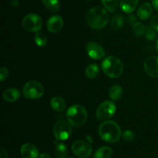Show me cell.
I'll list each match as a JSON object with an SVG mask.
<instances>
[{
  "instance_id": "29",
  "label": "cell",
  "mask_w": 158,
  "mask_h": 158,
  "mask_svg": "<svg viewBox=\"0 0 158 158\" xmlns=\"http://www.w3.org/2000/svg\"><path fill=\"white\" fill-rule=\"evenodd\" d=\"M8 76H9V70L5 67H2L0 68V81H3L7 78Z\"/></svg>"
},
{
  "instance_id": "27",
  "label": "cell",
  "mask_w": 158,
  "mask_h": 158,
  "mask_svg": "<svg viewBox=\"0 0 158 158\" xmlns=\"http://www.w3.org/2000/svg\"><path fill=\"white\" fill-rule=\"evenodd\" d=\"M133 31L136 37H141L145 32V26L140 22H137L133 26Z\"/></svg>"
},
{
  "instance_id": "17",
  "label": "cell",
  "mask_w": 158,
  "mask_h": 158,
  "mask_svg": "<svg viewBox=\"0 0 158 158\" xmlns=\"http://www.w3.org/2000/svg\"><path fill=\"white\" fill-rule=\"evenodd\" d=\"M50 105L52 109L56 112H63L66 108V102L60 96L52 97L50 100Z\"/></svg>"
},
{
  "instance_id": "16",
  "label": "cell",
  "mask_w": 158,
  "mask_h": 158,
  "mask_svg": "<svg viewBox=\"0 0 158 158\" xmlns=\"http://www.w3.org/2000/svg\"><path fill=\"white\" fill-rule=\"evenodd\" d=\"M3 99L9 102H13L18 100L20 98V91L17 88H7L3 92Z\"/></svg>"
},
{
  "instance_id": "11",
  "label": "cell",
  "mask_w": 158,
  "mask_h": 158,
  "mask_svg": "<svg viewBox=\"0 0 158 158\" xmlns=\"http://www.w3.org/2000/svg\"><path fill=\"white\" fill-rule=\"evenodd\" d=\"M144 70L147 74L152 77H158V57L151 56L144 61Z\"/></svg>"
},
{
  "instance_id": "26",
  "label": "cell",
  "mask_w": 158,
  "mask_h": 158,
  "mask_svg": "<svg viewBox=\"0 0 158 158\" xmlns=\"http://www.w3.org/2000/svg\"><path fill=\"white\" fill-rule=\"evenodd\" d=\"M157 31L151 25H147L145 26V37L147 40H154L157 36Z\"/></svg>"
},
{
  "instance_id": "7",
  "label": "cell",
  "mask_w": 158,
  "mask_h": 158,
  "mask_svg": "<svg viewBox=\"0 0 158 158\" xmlns=\"http://www.w3.org/2000/svg\"><path fill=\"white\" fill-rule=\"evenodd\" d=\"M22 24L26 30L31 33H37L43 26V20L37 14L29 13L23 18Z\"/></svg>"
},
{
  "instance_id": "20",
  "label": "cell",
  "mask_w": 158,
  "mask_h": 158,
  "mask_svg": "<svg viewBox=\"0 0 158 158\" xmlns=\"http://www.w3.org/2000/svg\"><path fill=\"white\" fill-rule=\"evenodd\" d=\"M123 88L119 85H113L109 90V96L113 101L119 100L123 95Z\"/></svg>"
},
{
  "instance_id": "8",
  "label": "cell",
  "mask_w": 158,
  "mask_h": 158,
  "mask_svg": "<svg viewBox=\"0 0 158 158\" xmlns=\"http://www.w3.org/2000/svg\"><path fill=\"white\" fill-rule=\"evenodd\" d=\"M72 131V125L66 121H59L53 126V134L57 140H66L71 136Z\"/></svg>"
},
{
  "instance_id": "36",
  "label": "cell",
  "mask_w": 158,
  "mask_h": 158,
  "mask_svg": "<svg viewBox=\"0 0 158 158\" xmlns=\"http://www.w3.org/2000/svg\"><path fill=\"white\" fill-rule=\"evenodd\" d=\"M155 48H156V50H157V54H158V39L157 40V42H156V46H155Z\"/></svg>"
},
{
  "instance_id": "28",
  "label": "cell",
  "mask_w": 158,
  "mask_h": 158,
  "mask_svg": "<svg viewBox=\"0 0 158 158\" xmlns=\"http://www.w3.org/2000/svg\"><path fill=\"white\" fill-rule=\"evenodd\" d=\"M134 138H135V134L131 130H126L123 133V139L126 142H131V141L134 140Z\"/></svg>"
},
{
  "instance_id": "38",
  "label": "cell",
  "mask_w": 158,
  "mask_h": 158,
  "mask_svg": "<svg viewBox=\"0 0 158 158\" xmlns=\"http://www.w3.org/2000/svg\"><path fill=\"white\" fill-rule=\"evenodd\" d=\"M69 158H74V157H69Z\"/></svg>"
},
{
  "instance_id": "30",
  "label": "cell",
  "mask_w": 158,
  "mask_h": 158,
  "mask_svg": "<svg viewBox=\"0 0 158 158\" xmlns=\"http://www.w3.org/2000/svg\"><path fill=\"white\" fill-rule=\"evenodd\" d=\"M151 25L158 32V15L151 17Z\"/></svg>"
},
{
  "instance_id": "12",
  "label": "cell",
  "mask_w": 158,
  "mask_h": 158,
  "mask_svg": "<svg viewBox=\"0 0 158 158\" xmlns=\"http://www.w3.org/2000/svg\"><path fill=\"white\" fill-rule=\"evenodd\" d=\"M20 153L23 158H39V150L34 144L26 143L21 147Z\"/></svg>"
},
{
  "instance_id": "3",
  "label": "cell",
  "mask_w": 158,
  "mask_h": 158,
  "mask_svg": "<svg viewBox=\"0 0 158 158\" xmlns=\"http://www.w3.org/2000/svg\"><path fill=\"white\" fill-rule=\"evenodd\" d=\"M101 68L104 74L111 78L120 77L123 71V64L121 60L115 56H108L102 61Z\"/></svg>"
},
{
  "instance_id": "31",
  "label": "cell",
  "mask_w": 158,
  "mask_h": 158,
  "mask_svg": "<svg viewBox=\"0 0 158 158\" xmlns=\"http://www.w3.org/2000/svg\"><path fill=\"white\" fill-rule=\"evenodd\" d=\"M127 21L130 25L134 26V25L137 23V22H136L137 21V17H136V15H134V14H131V15L127 17Z\"/></svg>"
},
{
  "instance_id": "5",
  "label": "cell",
  "mask_w": 158,
  "mask_h": 158,
  "mask_svg": "<svg viewBox=\"0 0 158 158\" xmlns=\"http://www.w3.org/2000/svg\"><path fill=\"white\" fill-rule=\"evenodd\" d=\"M44 87L36 81L26 82L23 88V93L28 99H39L44 94Z\"/></svg>"
},
{
  "instance_id": "9",
  "label": "cell",
  "mask_w": 158,
  "mask_h": 158,
  "mask_svg": "<svg viewBox=\"0 0 158 158\" xmlns=\"http://www.w3.org/2000/svg\"><path fill=\"white\" fill-rule=\"evenodd\" d=\"M92 147L87 142L77 140L72 144V151L80 158H88L92 153Z\"/></svg>"
},
{
  "instance_id": "34",
  "label": "cell",
  "mask_w": 158,
  "mask_h": 158,
  "mask_svg": "<svg viewBox=\"0 0 158 158\" xmlns=\"http://www.w3.org/2000/svg\"><path fill=\"white\" fill-rule=\"evenodd\" d=\"M152 5L154 9L158 11V0H152Z\"/></svg>"
},
{
  "instance_id": "10",
  "label": "cell",
  "mask_w": 158,
  "mask_h": 158,
  "mask_svg": "<svg viewBox=\"0 0 158 158\" xmlns=\"http://www.w3.org/2000/svg\"><path fill=\"white\" fill-rule=\"evenodd\" d=\"M86 52L89 57L94 60H100L105 55V50L103 46L97 42L91 41L86 44Z\"/></svg>"
},
{
  "instance_id": "37",
  "label": "cell",
  "mask_w": 158,
  "mask_h": 158,
  "mask_svg": "<svg viewBox=\"0 0 158 158\" xmlns=\"http://www.w3.org/2000/svg\"><path fill=\"white\" fill-rule=\"evenodd\" d=\"M87 1H92V0H87Z\"/></svg>"
},
{
  "instance_id": "25",
  "label": "cell",
  "mask_w": 158,
  "mask_h": 158,
  "mask_svg": "<svg viewBox=\"0 0 158 158\" xmlns=\"http://www.w3.org/2000/svg\"><path fill=\"white\" fill-rule=\"evenodd\" d=\"M34 40L37 46L42 47V46H44L47 43V37L43 33L37 32L34 36Z\"/></svg>"
},
{
  "instance_id": "32",
  "label": "cell",
  "mask_w": 158,
  "mask_h": 158,
  "mask_svg": "<svg viewBox=\"0 0 158 158\" xmlns=\"http://www.w3.org/2000/svg\"><path fill=\"white\" fill-rule=\"evenodd\" d=\"M0 158H9L7 152H6V150L5 149H0Z\"/></svg>"
},
{
  "instance_id": "15",
  "label": "cell",
  "mask_w": 158,
  "mask_h": 158,
  "mask_svg": "<svg viewBox=\"0 0 158 158\" xmlns=\"http://www.w3.org/2000/svg\"><path fill=\"white\" fill-rule=\"evenodd\" d=\"M139 0H121L120 6L125 13H132L137 7Z\"/></svg>"
},
{
  "instance_id": "1",
  "label": "cell",
  "mask_w": 158,
  "mask_h": 158,
  "mask_svg": "<svg viewBox=\"0 0 158 158\" xmlns=\"http://www.w3.org/2000/svg\"><path fill=\"white\" fill-rule=\"evenodd\" d=\"M100 138L107 143H116L121 137V129L118 124L113 120L102 122L98 129Z\"/></svg>"
},
{
  "instance_id": "14",
  "label": "cell",
  "mask_w": 158,
  "mask_h": 158,
  "mask_svg": "<svg viewBox=\"0 0 158 158\" xmlns=\"http://www.w3.org/2000/svg\"><path fill=\"white\" fill-rule=\"evenodd\" d=\"M153 13V7L149 2H144L137 9V16L142 20H147L151 16Z\"/></svg>"
},
{
  "instance_id": "2",
  "label": "cell",
  "mask_w": 158,
  "mask_h": 158,
  "mask_svg": "<svg viewBox=\"0 0 158 158\" xmlns=\"http://www.w3.org/2000/svg\"><path fill=\"white\" fill-rule=\"evenodd\" d=\"M86 23L94 29H103L108 23L109 15L105 9L101 6H95L86 13Z\"/></svg>"
},
{
  "instance_id": "13",
  "label": "cell",
  "mask_w": 158,
  "mask_h": 158,
  "mask_svg": "<svg viewBox=\"0 0 158 158\" xmlns=\"http://www.w3.org/2000/svg\"><path fill=\"white\" fill-rule=\"evenodd\" d=\"M63 20L61 16L55 15L51 16L47 21V29L51 33H58L63 29Z\"/></svg>"
},
{
  "instance_id": "18",
  "label": "cell",
  "mask_w": 158,
  "mask_h": 158,
  "mask_svg": "<svg viewBox=\"0 0 158 158\" xmlns=\"http://www.w3.org/2000/svg\"><path fill=\"white\" fill-rule=\"evenodd\" d=\"M68 150L63 142L57 140L55 142V155L57 158H66Z\"/></svg>"
},
{
  "instance_id": "22",
  "label": "cell",
  "mask_w": 158,
  "mask_h": 158,
  "mask_svg": "<svg viewBox=\"0 0 158 158\" xmlns=\"http://www.w3.org/2000/svg\"><path fill=\"white\" fill-rule=\"evenodd\" d=\"M45 7L52 12H57L60 10V4L59 0H42Z\"/></svg>"
},
{
  "instance_id": "6",
  "label": "cell",
  "mask_w": 158,
  "mask_h": 158,
  "mask_svg": "<svg viewBox=\"0 0 158 158\" xmlns=\"http://www.w3.org/2000/svg\"><path fill=\"white\" fill-rule=\"evenodd\" d=\"M117 106L112 101H104L97 108L96 116L100 121H106L110 119L116 112Z\"/></svg>"
},
{
  "instance_id": "21",
  "label": "cell",
  "mask_w": 158,
  "mask_h": 158,
  "mask_svg": "<svg viewBox=\"0 0 158 158\" xmlns=\"http://www.w3.org/2000/svg\"><path fill=\"white\" fill-rule=\"evenodd\" d=\"M124 24V18L121 14H117L114 15L111 20V27L115 30L121 29Z\"/></svg>"
},
{
  "instance_id": "24",
  "label": "cell",
  "mask_w": 158,
  "mask_h": 158,
  "mask_svg": "<svg viewBox=\"0 0 158 158\" xmlns=\"http://www.w3.org/2000/svg\"><path fill=\"white\" fill-rule=\"evenodd\" d=\"M105 9L110 12H114L119 6V0H101Z\"/></svg>"
},
{
  "instance_id": "23",
  "label": "cell",
  "mask_w": 158,
  "mask_h": 158,
  "mask_svg": "<svg viewBox=\"0 0 158 158\" xmlns=\"http://www.w3.org/2000/svg\"><path fill=\"white\" fill-rule=\"evenodd\" d=\"M99 74V67L97 64H91L87 68H86L85 71V74L86 77L89 79L95 78Z\"/></svg>"
},
{
  "instance_id": "35",
  "label": "cell",
  "mask_w": 158,
  "mask_h": 158,
  "mask_svg": "<svg viewBox=\"0 0 158 158\" xmlns=\"http://www.w3.org/2000/svg\"><path fill=\"white\" fill-rule=\"evenodd\" d=\"M19 2L18 0H12V5L13 6H17L19 5Z\"/></svg>"
},
{
  "instance_id": "4",
  "label": "cell",
  "mask_w": 158,
  "mask_h": 158,
  "mask_svg": "<svg viewBox=\"0 0 158 158\" xmlns=\"http://www.w3.org/2000/svg\"><path fill=\"white\" fill-rule=\"evenodd\" d=\"M66 119L72 126L80 128L83 126L87 120V112L84 106L81 105H73L68 108Z\"/></svg>"
},
{
  "instance_id": "33",
  "label": "cell",
  "mask_w": 158,
  "mask_h": 158,
  "mask_svg": "<svg viewBox=\"0 0 158 158\" xmlns=\"http://www.w3.org/2000/svg\"><path fill=\"white\" fill-rule=\"evenodd\" d=\"M39 158H51V156L48 153H42L39 156Z\"/></svg>"
},
{
  "instance_id": "19",
  "label": "cell",
  "mask_w": 158,
  "mask_h": 158,
  "mask_svg": "<svg viewBox=\"0 0 158 158\" xmlns=\"http://www.w3.org/2000/svg\"><path fill=\"white\" fill-rule=\"evenodd\" d=\"M113 155V150L109 147H102L97 149L94 153V158H110Z\"/></svg>"
}]
</instances>
